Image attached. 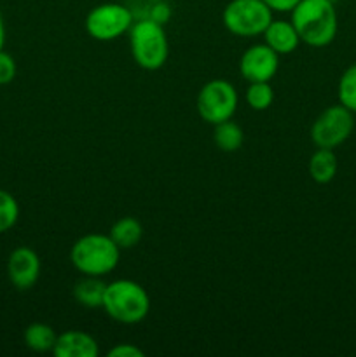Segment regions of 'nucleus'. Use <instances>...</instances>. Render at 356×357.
Segmentation results:
<instances>
[{
  "instance_id": "6ab92c4d",
  "label": "nucleus",
  "mask_w": 356,
  "mask_h": 357,
  "mask_svg": "<svg viewBox=\"0 0 356 357\" xmlns=\"http://www.w3.org/2000/svg\"><path fill=\"white\" fill-rule=\"evenodd\" d=\"M274 101V91L269 82H250L246 89V103L253 110H267Z\"/></svg>"
},
{
  "instance_id": "412c9836",
  "label": "nucleus",
  "mask_w": 356,
  "mask_h": 357,
  "mask_svg": "<svg viewBox=\"0 0 356 357\" xmlns=\"http://www.w3.org/2000/svg\"><path fill=\"white\" fill-rule=\"evenodd\" d=\"M17 72V65L13 56L2 49L0 51V86H7L14 80Z\"/></svg>"
},
{
  "instance_id": "1a4fd4ad",
  "label": "nucleus",
  "mask_w": 356,
  "mask_h": 357,
  "mask_svg": "<svg viewBox=\"0 0 356 357\" xmlns=\"http://www.w3.org/2000/svg\"><path fill=\"white\" fill-rule=\"evenodd\" d=\"M279 68V54L267 44H253L239 59V73L246 82H271Z\"/></svg>"
},
{
  "instance_id": "f03ea898",
  "label": "nucleus",
  "mask_w": 356,
  "mask_h": 357,
  "mask_svg": "<svg viewBox=\"0 0 356 357\" xmlns=\"http://www.w3.org/2000/svg\"><path fill=\"white\" fill-rule=\"evenodd\" d=\"M121 251L107 234H86L73 243L70 260L82 275L103 278L115 271L121 260Z\"/></svg>"
},
{
  "instance_id": "2eb2a0df",
  "label": "nucleus",
  "mask_w": 356,
  "mask_h": 357,
  "mask_svg": "<svg viewBox=\"0 0 356 357\" xmlns=\"http://www.w3.org/2000/svg\"><path fill=\"white\" fill-rule=\"evenodd\" d=\"M108 236L112 237V241H114L121 250H131V248H135L136 244L142 241L143 227L142 223L136 218H133V216H124V218H119L117 222L112 225Z\"/></svg>"
},
{
  "instance_id": "6e6552de",
  "label": "nucleus",
  "mask_w": 356,
  "mask_h": 357,
  "mask_svg": "<svg viewBox=\"0 0 356 357\" xmlns=\"http://www.w3.org/2000/svg\"><path fill=\"white\" fill-rule=\"evenodd\" d=\"M135 23V16L126 6L105 2L93 7L86 16V31L91 38L100 42L117 40Z\"/></svg>"
},
{
  "instance_id": "9d476101",
  "label": "nucleus",
  "mask_w": 356,
  "mask_h": 357,
  "mask_svg": "<svg viewBox=\"0 0 356 357\" xmlns=\"http://www.w3.org/2000/svg\"><path fill=\"white\" fill-rule=\"evenodd\" d=\"M7 275L10 284L20 291L34 288L40 275V258L31 248L17 246L7 260Z\"/></svg>"
},
{
  "instance_id": "7ed1b4c3",
  "label": "nucleus",
  "mask_w": 356,
  "mask_h": 357,
  "mask_svg": "<svg viewBox=\"0 0 356 357\" xmlns=\"http://www.w3.org/2000/svg\"><path fill=\"white\" fill-rule=\"evenodd\" d=\"M101 309L117 323L138 324L149 316L150 296L147 289L136 281L117 279L107 284Z\"/></svg>"
},
{
  "instance_id": "ddd939ff",
  "label": "nucleus",
  "mask_w": 356,
  "mask_h": 357,
  "mask_svg": "<svg viewBox=\"0 0 356 357\" xmlns=\"http://www.w3.org/2000/svg\"><path fill=\"white\" fill-rule=\"evenodd\" d=\"M105 289H107V284L101 281V278L84 275L73 286V296H75V300L82 307H87V309H100L103 305Z\"/></svg>"
},
{
  "instance_id": "39448f33",
  "label": "nucleus",
  "mask_w": 356,
  "mask_h": 357,
  "mask_svg": "<svg viewBox=\"0 0 356 357\" xmlns=\"http://www.w3.org/2000/svg\"><path fill=\"white\" fill-rule=\"evenodd\" d=\"M274 20L264 0H230L222 13L223 26L236 37H257Z\"/></svg>"
},
{
  "instance_id": "f257e3e1",
  "label": "nucleus",
  "mask_w": 356,
  "mask_h": 357,
  "mask_svg": "<svg viewBox=\"0 0 356 357\" xmlns=\"http://www.w3.org/2000/svg\"><path fill=\"white\" fill-rule=\"evenodd\" d=\"M290 13L300 42L309 47H327L337 37L339 17L332 0H300Z\"/></svg>"
},
{
  "instance_id": "5701e85b",
  "label": "nucleus",
  "mask_w": 356,
  "mask_h": 357,
  "mask_svg": "<svg viewBox=\"0 0 356 357\" xmlns=\"http://www.w3.org/2000/svg\"><path fill=\"white\" fill-rule=\"evenodd\" d=\"M269 7L272 9V13H290L300 0H264Z\"/></svg>"
},
{
  "instance_id": "dca6fc26",
  "label": "nucleus",
  "mask_w": 356,
  "mask_h": 357,
  "mask_svg": "<svg viewBox=\"0 0 356 357\" xmlns=\"http://www.w3.org/2000/svg\"><path fill=\"white\" fill-rule=\"evenodd\" d=\"M56 338H58L56 331L52 330V326H49V324L45 323H31L23 333L24 345H27L30 351L40 352V354H44V352H52Z\"/></svg>"
},
{
  "instance_id": "aec40b11",
  "label": "nucleus",
  "mask_w": 356,
  "mask_h": 357,
  "mask_svg": "<svg viewBox=\"0 0 356 357\" xmlns=\"http://www.w3.org/2000/svg\"><path fill=\"white\" fill-rule=\"evenodd\" d=\"M17 218H20V204L14 195L0 188V234L13 229Z\"/></svg>"
},
{
  "instance_id": "f3484780",
  "label": "nucleus",
  "mask_w": 356,
  "mask_h": 357,
  "mask_svg": "<svg viewBox=\"0 0 356 357\" xmlns=\"http://www.w3.org/2000/svg\"><path fill=\"white\" fill-rule=\"evenodd\" d=\"M213 139H215V145L218 146L222 152H236L243 146L244 143V132L236 122L225 121L220 122L215 126V132H213Z\"/></svg>"
},
{
  "instance_id": "393cba45",
  "label": "nucleus",
  "mask_w": 356,
  "mask_h": 357,
  "mask_svg": "<svg viewBox=\"0 0 356 357\" xmlns=\"http://www.w3.org/2000/svg\"><path fill=\"white\" fill-rule=\"evenodd\" d=\"M3 45H6V24H3V17L0 14V51L3 49Z\"/></svg>"
},
{
  "instance_id": "423d86ee",
  "label": "nucleus",
  "mask_w": 356,
  "mask_h": 357,
  "mask_svg": "<svg viewBox=\"0 0 356 357\" xmlns=\"http://www.w3.org/2000/svg\"><path fill=\"white\" fill-rule=\"evenodd\" d=\"M237 91L229 80L213 79L201 87L198 94V114L208 124L230 121L237 110Z\"/></svg>"
},
{
  "instance_id": "b1692460",
  "label": "nucleus",
  "mask_w": 356,
  "mask_h": 357,
  "mask_svg": "<svg viewBox=\"0 0 356 357\" xmlns=\"http://www.w3.org/2000/svg\"><path fill=\"white\" fill-rule=\"evenodd\" d=\"M149 17H152V20H156L161 24L166 23L168 17H170V7H168V3H156L152 7V10H150Z\"/></svg>"
},
{
  "instance_id": "f8f14e48",
  "label": "nucleus",
  "mask_w": 356,
  "mask_h": 357,
  "mask_svg": "<svg viewBox=\"0 0 356 357\" xmlns=\"http://www.w3.org/2000/svg\"><path fill=\"white\" fill-rule=\"evenodd\" d=\"M265 44L272 49V51L281 54H290L295 51L300 44V37L297 33L295 26L292 21L286 20H272L269 26L265 28L264 33Z\"/></svg>"
},
{
  "instance_id": "9b49d317",
  "label": "nucleus",
  "mask_w": 356,
  "mask_h": 357,
  "mask_svg": "<svg viewBox=\"0 0 356 357\" xmlns=\"http://www.w3.org/2000/svg\"><path fill=\"white\" fill-rule=\"evenodd\" d=\"M52 354L56 357H98V342L86 331L70 330L58 335Z\"/></svg>"
},
{
  "instance_id": "20e7f679",
  "label": "nucleus",
  "mask_w": 356,
  "mask_h": 357,
  "mask_svg": "<svg viewBox=\"0 0 356 357\" xmlns=\"http://www.w3.org/2000/svg\"><path fill=\"white\" fill-rule=\"evenodd\" d=\"M128 33L131 56L140 68L156 72L166 65L170 44H168L164 24L147 16L135 21Z\"/></svg>"
},
{
  "instance_id": "4be33fe9",
  "label": "nucleus",
  "mask_w": 356,
  "mask_h": 357,
  "mask_svg": "<svg viewBox=\"0 0 356 357\" xmlns=\"http://www.w3.org/2000/svg\"><path fill=\"white\" fill-rule=\"evenodd\" d=\"M108 356L110 357H143L142 349H138L133 344H117L115 347H112L108 351Z\"/></svg>"
},
{
  "instance_id": "0eeeda50",
  "label": "nucleus",
  "mask_w": 356,
  "mask_h": 357,
  "mask_svg": "<svg viewBox=\"0 0 356 357\" xmlns=\"http://www.w3.org/2000/svg\"><path fill=\"white\" fill-rule=\"evenodd\" d=\"M355 114L344 105L327 107L311 126V139L318 149H337L355 131Z\"/></svg>"
},
{
  "instance_id": "4468645a",
  "label": "nucleus",
  "mask_w": 356,
  "mask_h": 357,
  "mask_svg": "<svg viewBox=\"0 0 356 357\" xmlns=\"http://www.w3.org/2000/svg\"><path fill=\"white\" fill-rule=\"evenodd\" d=\"M337 155L330 149H318L309 159V174L320 185L330 183L337 174Z\"/></svg>"
},
{
  "instance_id": "a211bd4d",
  "label": "nucleus",
  "mask_w": 356,
  "mask_h": 357,
  "mask_svg": "<svg viewBox=\"0 0 356 357\" xmlns=\"http://www.w3.org/2000/svg\"><path fill=\"white\" fill-rule=\"evenodd\" d=\"M337 96L339 103L344 105L353 114H356V63L348 66L339 79Z\"/></svg>"
}]
</instances>
